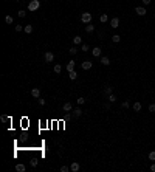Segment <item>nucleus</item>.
<instances>
[{
    "label": "nucleus",
    "mask_w": 155,
    "mask_h": 172,
    "mask_svg": "<svg viewBox=\"0 0 155 172\" xmlns=\"http://www.w3.org/2000/svg\"><path fill=\"white\" fill-rule=\"evenodd\" d=\"M73 115L76 116V118H79V116L82 115V110H81V109H79V107H76V109H74V110H73Z\"/></svg>",
    "instance_id": "a211bd4d"
},
{
    "label": "nucleus",
    "mask_w": 155,
    "mask_h": 172,
    "mask_svg": "<svg viewBox=\"0 0 155 172\" xmlns=\"http://www.w3.org/2000/svg\"><path fill=\"white\" fill-rule=\"evenodd\" d=\"M23 31L27 33V34H31V33H33V25H25Z\"/></svg>",
    "instance_id": "4468645a"
},
{
    "label": "nucleus",
    "mask_w": 155,
    "mask_h": 172,
    "mask_svg": "<svg viewBox=\"0 0 155 172\" xmlns=\"http://www.w3.org/2000/svg\"><path fill=\"white\" fill-rule=\"evenodd\" d=\"M44 57H45V61H47V62H53V61H54V54H53L51 51H47Z\"/></svg>",
    "instance_id": "39448f33"
},
{
    "label": "nucleus",
    "mask_w": 155,
    "mask_h": 172,
    "mask_svg": "<svg viewBox=\"0 0 155 172\" xmlns=\"http://www.w3.org/2000/svg\"><path fill=\"white\" fill-rule=\"evenodd\" d=\"M53 70H54V73H61V71H62V67H61L59 64H56V65H54V68H53Z\"/></svg>",
    "instance_id": "b1692460"
},
{
    "label": "nucleus",
    "mask_w": 155,
    "mask_h": 172,
    "mask_svg": "<svg viewBox=\"0 0 155 172\" xmlns=\"http://www.w3.org/2000/svg\"><path fill=\"white\" fill-rule=\"evenodd\" d=\"M149 160L150 161H155V150H152V152L149 154Z\"/></svg>",
    "instance_id": "bb28decb"
},
{
    "label": "nucleus",
    "mask_w": 155,
    "mask_h": 172,
    "mask_svg": "<svg viewBox=\"0 0 155 172\" xmlns=\"http://www.w3.org/2000/svg\"><path fill=\"white\" fill-rule=\"evenodd\" d=\"M91 17H93V16H91L90 12H82L81 20H82V23H90L91 22Z\"/></svg>",
    "instance_id": "f03ea898"
},
{
    "label": "nucleus",
    "mask_w": 155,
    "mask_h": 172,
    "mask_svg": "<svg viewBox=\"0 0 155 172\" xmlns=\"http://www.w3.org/2000/svg\"><path fill=\"white\" fill-rule=\"evenodd\" d=\"M0 119H2L3 123H6V121H8V119H11V118H9V116H6V115H2V118H0Z\"/></svg>",
    "instance_id": "2f4dec72"
},
{
    "label": "nucleus",
    "mask_w": 155,
    "mask_h": 172,
    "mask_svg": "<svg viewBox=\"0 0 155 172\" xmlns=\"http://www.w3.org/2000/svg\"><path fill=\"white\" fill-rule=\"evenodd\" d=\"M85 31H87V33H93V31H95V25H91V23H87V27H85Z\"/></svg>",
    "instance_id": "dca6fc26"
},
{
    "label": "nucleus",
    "mask_w": 155,
    "mask_h": 172,
    "mask_svg": "<svg viewBox=\"0 0 155 172\" xmlns=\"http://www.w3.org/2000/svg\"><path fill=\"white\" fill-rule=\"evenodd\" d=\"M79 169H81V164H79L78 161H73L72 166H70V171H72V172H78Z\"/></svg>",
    "instance_id": "20e7f679"
},
{
    "label": "nucleus",
    "mask_w": 155,
    "mask_h": 172,
    "mask_svg": "<svg viewBox=\"0 0 155 172\" xmlns=\"http://www.w3.org/2000/svg\"><path fill=\"white\" fill-rule=\"evenodd\" d=\"M91 67H93V64H91L90 61H84L82 62V70H90Z\"/></svg>",
    "instance_id": "1a4fd4ad"
},
{
    "label": "nucleus",
    "mask_w": 155,
    "mask_h": 172,
    "mask_svg": "<svg viewBox=\"0 0 155 172\" xmlns=\"http://www.w3.org/2000/svg\"><path fill=\"white\" fill-rule=\"evenodd\" d=\"M82 104H85V99L81 96V98H78V106H82Z\"/></svg>",
    "instance_id": "c85d7f7f"
},
{
    "label": "nucleus",
    "mask_w": 155,
    "mask_h": 172,
    "mask_svg": "<svg viewBox=\"0 0 155 172\" xmlns=\"http://www.w3.org/2000/svg\"><path fill=\"white\" fill-rule=\"evenodd\" d=\"M112 40H113V42H116V44H118V42L121 40V36H119V34H113V36H112Z\"/></svg>",
    "instance_id": "4be33fe9"
},
{
    "label": "nucleus",
    "mask_w": 155,
    "mask_h": 172,
    "mask_svg": "<svg viewBox=\"0 0 155 172\" xmlns=\"http://www.w3.org/2000/svg\"><path fill=\"white\" fill-rule=\"evenodd\" d=\"M91 54H93L95 57H101V54H102V50L99 48V47H95L93 50H91Z\"/></svg>",
    "instance_id": "7ed1b4c3"
},
{
    "label": "nucleus",
    "mask_w": 155,
    "mask_h": 172,
    "mask_svg": "<svg viewBox=\"0 0 155 172\" xmlns=\"http://www.w3.org/2000/svg\"><path fill=\"white\" fill-rule=\"evenodd\" d=\"M17 16H19V17H25V16H27V12H25L23 9H20V11L17 12Z\"/></svg>",
    "instance_id": "c756f323"
},
{
    "label": "nucleus",
    "mask_w": 155,
    "mask_h": 172,
    "mask_svg": "<svg viewBox=\"0 0 155 172\" xmlns=\"http://www.w3.org/2000/svg\"><path fill=\"white\" fill-rule=\"evenodd\" d=\"M25 169H27V167H25V164H22V163L16 164V171L17 172H25Z\"/></svg>",
    "instance_id": "f8f14e48"
},
{
    "label": "nucleus",
    "mask_w": 155,
    "mask_h": 172,
    "mask_svg": "<svg viewBox=\"0 0 155 172\" xmlns=\"http://www.w3.org/2000/svg\"><path fill=\"white\" fill-rule=\"evenodd\" d=\"M141 2H143V3H144V5H149V3H150V2H152V0H141Z\"/></svg>",
    "instance_id": "4c0bfd02"
},
{
    "label": "nucleus",
    "mask_w": 155,
    "mask_h": 172,
    "mask_svg": "<svg viewBox=\"0 0 155 172\" xmlns=\"http://www.w3.org/2000/svg\"><path fill=\"white\" fill-rule=\"evenodd\" d=\"M62 109H64V112H72L73 110V106H72V102H65Z\"/></svg>",
    "instance_id": "9d476101"
},
{
    "label": "nucleus",
    "mask_w": 155,
    "mask_h": 172,
    "mask_svg": "<svg viewBox=\"0 0 155 172\" xmlns=\"http://www.w3.org/2000/svg\"><path fill=\"white\" fill-rule=\"evenodd\" d=\"M110 27L112 28H118L119 27V19L118 17H113V19L110 20Z\"/></svg>",
    "instance_id": "0eeeda50"
},
{
    "label": "nucleus",
    "mask_w": 155,
    "mask_h": 172,
    "mask_svg": "<svg viewBox=\"0 0 155 172\" xmlns=\"http://www.w3.org/2000/svg\"><path fill=\"white\" fill-rule=\"evenodd\" d=\"M73 44H74V45H79V44H82V39H81V36H74V37H73Z\"/></svg>",
    "instance_id": "f3484780"
},
{
    "label": "nucleus",
    "mask_w": 155,
    "mask_h": 172,
    "mask_svg": "<svg viewBox=\"0 0 155 172\" xmlns=\"http://www.w3.org/2000/svg\"><path fill=\"white\" fill-rule=\"evenodd\" d=\"M154 16H155V14H154Z\"/></svg>",
    "instance_id": "ea45409f"
},
{
    "label": "nucleus",
    "mask_w": 155,
    "mask_h": 172,
    "mask_svg": "<svg viewBox=\"0 0 155 172\" xmlns=\"http://www.w3.org/2000/svg\"><path fill=\"white\" fill-rule=\"evenodd\" d=\"M68 51H70V54L73 56V54H76V53H78V48H76V47H72V48L68 50Z\"/></svg>",
    "instance_id": "a878e982"
},
{
    "label": "nucleus",
    "mask_w": 155,
    "mask_h": 172,
    "mask_svg": "<svg viewBox=\"0 0 155 172\" xmlns=\"http://www.w3.org/2000/svg\"><path fill=\"white\" fill-rule=\"evenodd\" d=\"M68 78L72 79V81H74V79L78 78V73H76V71H74V70H73V71H68Z\"/></svg>",
    "instance_id": "2eb2a0df"
},
{
    "label": "nucleus",
    "mask_w": 155,
    "mask_h": 172,
    "mask_svg": "<svg viewBox=\"0 0 155 172\" xmlns=\"http://www.w3.org/2000/svg\"><path fill=\"white\" fill-rule=\"evenodd\" d=\"M81 50H84V53H85V51H89V50H90V47H89V45H87V44H82Z\"/></svg>",
    "instance_id": "cd10ccee"
},
{
    "label": "nucleus",
    "mask_w": 155,
    "mask_h": 172,
    "mask_svg": "<svg viewBox=\"0 0 155 172\" xmlns=\"http://www.w3.org/2000/svg\"><path fill=\"white\" fill-rule=\"evenodd\" d=\"M112 90H113V87H110V85H107V87H106V89H104V93H106V95L109 96V95H110V93H112Z\"/></svg>",
    "instance_id": "aec40b11"
},
{
    "label": "nucleus",
    "mask_w": 155,
    "mask_h": 172,
    "mask_svg": "<svg viewBox=\"0 0 155 172\" xmlns=\"http://www.w3.org/2000/svg\"><path fill=\"white\" fill-rule=\"evenodd\" d=\"M101 64L102 65H110V59L106 57V56H101Z\"/></svg>",
    "instance_id": "ddd939ff"
},
{
    "label": "nucleus",
    "mask_w": 155,
    "mask_h": 172,
    "mask_svg": "<svg viewBox=\"0 0 155 172\" xmlns=\"http://www.w3.org/2000/svg\"><path fill=\"white\" fill-rule=\"evenodd\" d=\"M150 171L155 172V163H154V164H150Z\"/></svg>",
    "instance_id": "58836bf2"
},
{
    "label": "nucleus",
    "mask_w": 155,
    "mask_h": 172,
    "mask_svg": "<svg viewBox=\"0 0 155 172\" xmlns=\"http://www.w3.org/2000/svg\"><path fill=\"white\" fill-rule=\"evenodd\" d=\"M99 20H101L102 23H106L107 20H109V16H107V14H101V17H99Z\"/></svg>",
    "instance_id": "412c9836"
},
{
    "label": "nucleus",
    "mask_w": 155,
    "mask_h": 172,
    "mask_svg": "<svg viewBox=\"0 0 155 172\" xmlns=\"http://www.w3.org/2000/svg\"><path fill=\"white\" fill-rule=\"evenodd\" d=\"M107 99H109V102H115V101H116V96H115L113 93H110V95H109V98H107Z\"/></svg>",
    "instance_id": "5701e85b"
},
{
    "label": "nucleus",
    "mask_w": 155,
    "mask_h": 172,
    "mask_svg": "<svg viewBox=\"0 0 155 172\" xmlns=\"http://www.w3.org/2000/svg\"><path fill=\"white\" fill-rule=\"evenodd\" d=\"M40 8V2L39 0H30V3H28V11H31V12H34L37 11Z\"/></svg>",
    "instance_id": "f257e3e1"
},
{
    "label": "nucleus",
    "mask_w": 155,
    "mask_h": 172,
    "mask_svg": "<svg viewBox=\"0 0 155 172\" xmlns=\"http://www.w3.org/2000/svg\"><path fill=\"white\" fill-rule=\"evenodd\" d=\"M133 110H135V112H140V110H141V102H133Z\"/></svg>",
    "instance_id": "6ab92c4d"
},
{
    "label": "nucleus",
    "mask_w": 155,
    "mask_h": 172,
    "mask_svg": "<svg viewBox=\"0 0 155 172\" xmlns=\"http://www.w3.org/2000/svg\"><path fill=\"white\" fill-rule=\"evenodd\" d=\"M5 22H6V23H12V22H14V17H12V16H6V17H5Z\"/></svg>",
    "instance_id": "393cba45"
},
{
    "label": "nucleus",
    "mask_w": 155,
    "mask_h": 172,
    "mask_svg": "<svg viewBox=\"0 0 155 172\" xmlns=\"http://www.w3.org/2000/svg\"><path fill=\"white\" fill-rule=\"evenodd\" d=\"M74 64H76V62L72 59V61L68 62V64H67V70H68V71H73V70H74Z\"/></svg>",
    "instance_id": "9b49d317"
},
{
    "label": "nucleus",
    "mask_w": 155,
    "mask_h": 172,
    "mask_svg": "<svg viewBox=\"0 0 155 172\" xmlns=\"http://www.w3.org/2000/svg\"><path fill=\"white\" fill-rule=\"evenodd\" d=\"M39 104H40V106H45V99H42V98H39Z\"/></svg>",
    "instance_id": "e433bc0d"
},
{
    "label": "nucleus",
    "mask_w": 155,
    "mask_h": 172,
    "mask_svg": "<svg viewBox=\"0 0 155 172\" xmlns=\"http://www.w3.org/2000/svg\"><path fill=\"white\" fill-rule=\"evenodd\" d=\"M16 31H17V33L22 31V25H16Z\"/></svg>",
    "instance_id": "72a5a7b5"
},
{
    "label": "nucleus",
    "mask_w": 155,
    "mask_h": 172,
    "mask_svg": "<svg viewBox=\"0 0 155 172\" xmlns=\"http://www.w3.org/2000/svg\"><path fill=\"white\" fill-rule=\"evenodd\" d=\"M135 12L138 16H146V8H143V6H137L135 8Z\"/></svg>",
    "instance_id": "423d86ee"
},
{
    "label": "nucleus",
    "mask_w": 155,
    "mask_h": 172,
    "mask_svg": "<svg viewBox=\"0 0 155 172\" xmlns=\"http://www.w3.org/2000/svg\"><path fill=\"white\" fill-rule=\"evenodd\" d=\"M149 112H155V104H150L149 106Z\"/></svg>",
    "instance_id": "473e14b6"
},
{
    "label": "nucleus",
    "mask_w": 155,
    "mask_h": 172,
    "mask_svg": "<svg viewBox=\"0 0 155 172\" xmlns=\"http://www.w3.org/2000/svg\"><path fill=\"white\" fill-rule=\"evenodd\" d=\"M31 96H33V98H36V99H39V98H40V90L34 87V89L31 90Z\"/></svg>",
    "instance_id": "6e6552de"
},
{
    "label": "nucleus",
    "mask_w": 155,
    "mask_h": 172,
    "mask_svg": "<svg viewBox=\"0 0 155 172\" xmlns=\"http://www.w3.org/2000/svg\"><path fill=\"white\" fill-rule=\"evenodd\" d=\"M123 109H129V101H124L123 102Z\"/></svg>",
    "instance_id": "c9c22d12"
},
{
    "label": "nucleus",
    "mask_w": 155,
    "mask_h": 172,
    "mask_svg": "<svg viewBox=\"0 0 155 172\" xmlns=\"http://www.w3.org/2000/svg\"><path fill=\"white\" fill-rule=\"evenodd\" d=\"M30 164H31L33 167H34V166H37V160H31V161H30Z\"/></svg>",
    "instance_id": "f704fd0d"
},
{
    "label": "nucleus",
    "mask_w": 155,
    "mask_h": 172,
    "mask_svg": "<svg viewBox=\"0 0 155 172\" xmlns=\"http://www.w3.org/2000/svg\"><path fill=\"white\" fill-rule=\"evenodd\" d=\"M68 171H70L68 166H61V172H68Z\"/></svg>",
    "instance_id": "7c9ffc66"
}]
</instances>
